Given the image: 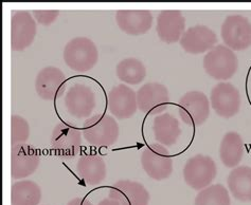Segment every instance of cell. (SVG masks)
<instances>
[{
    "instance_id": "obj_22",
    "label": "cell",
    "mask_w": 251,
    "mask_h": 205,
    "mask_svg": "<svg viewBox=\"0 0 251 205\" xmlns=\"http://www.w3.org/2000/svg\"><path fill=\"white\" fill-rule=\"evenodd\" d=\"M244 157L243 138L235 131H229L222 138L220 145V158L222 163L228 168L239 166Z\"/></svg>"
},
{
    "instance_id": "obj_9",
    "label": "cell",
    "mask_w": 251,
    "mask_h": 205,
    "mask_svg": "<svg viewBox=\"0 0 251 205\" xmlns=\"http://www.w3.org/2000/svg\"><path fill=\"white\" fill-rule=\"evenodd\" d=\"M50 143L56 157L65 160L75 158L82 149V132L68 124L59 123L52 131Z\"/></svg>"
},
{
    "instance_id": "obj_2",
    "label": "cell",
    "mask_w": 251,
    "mask_h": 205,
    "mask_svg": "<svg viewBox=\"0 0 251 205\" xmlns=\"http://www.w3.org/2000/svg\"><path fill=\"white\" fill-rule=\"evenodd\" d=\"M64 61L68 67L78 73L90 71L99 61V51L96 44L88 37L72 38L64 49Z\"/></svg>"
},
{
    "instance_id": "obj_16",
    "label": "cell",
    "mask_w": 251,
    "mask_h": 205,
    "mask_svg": "<svg viewBox=\"0 0 251 205\" xmlns=\"http://www.w3.org/2000/svg\"><path fill=\"white\" fill-rule=\"evenodd\" d=\"M108 196L120 205H149L151 200L144 185L130 180H120L112 184Z\"/></svg>"
},
{
    "instance_id": "obj_28",
    "label": "cell",
    "mask_w": 251,
    "mask_h": 205,
    "mask_svg": "<svg viewBox=\"0 0 251 205\" xmlns=\"http://www.w3.org/2000/svg\"><path fill=\"white\" fill-rule=\"evenodd\" d=\"M33 17L38 23L39 24L45 25V26H49L54 22H56V19L59 15V11L55 10H51V11H39L35 10L32 13Z\"/></svg>"
},
{
    "instance_id": "obj_20",
    "label": "cell",
    "mask_w": 251,
    "mask_h": 205,
    "mask_svg": "<svg viewBox=\"0 0 251 205\" xmlns=\"http://www.w3.org/2000/svg\"><path fill=\"white\" fill-rule=\"evenodd\" d=\"M76 174L86 184L98 186L106 179V163L97 154H85L76 163Z\"/></svg>"
},
{
    "instance_id": "obj_21",
    "label": "cell",
    "mask_w": 251,
    "mask_h": 205,
    "mask_svg": "<svg viewBox=\"0 0 251 205\" xmlns=\"http://www.w3.org/2000/svg\"><path fill=\"white\" fill-rule=\"evenodd\" d=\"M153 135L158 144L164 147L173 146L181 135L179 122L169 112L158 114L153 122Z\"/></svg>"
},
{
    "instance_id": "obj_30",
    "label": "cell",
    "mask_w": 251,
    "mask_h": 205,
    "mask_svg": "<svg viewBox=\"0 0 251 205\" xmlns=\"http://www.w3.org/2000/svg\"><path fill=\"white\" fill-rule=\"evenodd\" d=\"M98 205H120V204L116 202L115 200L110 199V198H107V199H103L102 201L99 202Z\"/></svg>"
},
{
    "instance_id": "obj_6",
    "label": "cell",
    "mask_w": 251,
    "mask_h": 205,
    "mask_svg": "<svg viewBox=\"0 0 251 205\" xmlns=\"http://www.w3.org/2000/svg\"><path fill=\"white\" fill-rule=\"evenodd\" d=\"M221 36L232 51L246 50L251 47V23L243 15H229L222 24Z\"/></svg>"
},
{
    "instance_id": "obj_29",
    "label": "cell",
    "mask_w": 251,
    "mask_h": 205,
    "mask_svg": "<svg viewBox=\"0 0 251 205\" xmlns=\"http://www.w3.org/2000/svg\"><path fill=\"white\" fill-rule=\"evenodd\" d=\"M67 205H94V203L88 199H85V198H75V199L70 200Z\"/></svg>"
},
{
    "instance_id": "obj_10",
    "label": "cell",
    "mask_w": 251,
    "mask_h": 205,
    "mask_svg": "<svg viewBox=\"0 0 251 205\" xmlns=\"http://www.w3.org/2000/svg\"><path fill=\"white\" fill-rule=\"evenodd\" d=\"M241 94L234 85L223 82L211 90L210 105L215 114L224 118L235 116L241 109Z\"/></svg>"
},
{
    "instance_id": "obj_14",
    "label": "cell",
    "mask_w": 251,
    "mask_h": 205,
    "mask_svg": "<svg viewBox=\"0 0 251 205\" xmlns=\"http://www.w3.org/2000/svg\"><path fill=\"white\" fill-rule=\"evenodd\" d=\"M107 105L110 114L118 120L130 118L138 109L137 92L124 84L116 86L108 92Z\"/></svg>"
},
{
    "instance_id": "obj_3",
    "label": "cell",
    "mask_w": 251,
    "mask_h": 205,
    "mask_svg": "<svg viewBox=\"0 0 251 205\" xmlns=\"http://www.w3.org/2000/svg\"><path fill=\"white\" fill-rule=\"evenodd\" d=\"M82 135L86 142L92 146L110 147L117 143L120 128L114 116L92 115L83 124Z\"/></svg>"
},
{
    "instance_id": "obj_15",
    "label": "cell",
    "mask_w": 251,
    "mask_h": 205,
    "mask_svg": "<svg viewBox=\"0 0 251 205\" xmlns=\"http://www.w3.org/2000/svg\"><path fill=\"white\" fill-rule=\"evenodd\" d=\"M179 44L180 47L189 54L198 55L213 49L217 44V36L209 26L196 24L186 30Z\"/></svg>"
},
{
    "instance_id": "obj_1",
    "label": "cell",
    "mask_w": 251,
    "mask_h": 205,
    "mask_svg": "<svg viewBox=\"0 0 251 205\" xmlns=\"http://www.w3.org/2000/svg\"><path fill=\"white\" fill-rule=\"evenodd\" d=\"M59 111L64 112L68 118L84 121L90 118L97 106V94L91 86L86 83L75 82L62 88L58 94Z\"/></svg>"
},
{
    "instance_id": "obj_27",
    "label": "cell",
    "mask_w": 251,
    "mask_h": 205,
    "mask_svg": "<svg viewBox=\"0 0 251 205\" xmlns=\"http://www.w3.org/2000/svg\"><path fill=\"white\" fill-rule=\"evenodd\" d=\"M30 137V125L25 117L12 115L11 117V145L16 146L25 144Z\"/></svg>"
},
{
    "instance_id": "obj_7",
    "label": "cell",
    "mask_w": 251,
    "mask_h": 205,
    "mask_svg": "<svg viewBox=\"0 0 251 205\" xmlns=\"http://www.w3.org/2000/svg\"><path fill=\"white\" fill-rule=\"evenodd\" d=\"M141 165L151 179L163 181L173 173V159L167 147L160 144H151L141 155Z\"/></svg>"
},
{
    "instance_id": "obj_11",
    "label": "cell",
    "mask_w": 251,
    "mask_h": 205,
    "mask_svg": "<svg viewBox=\"0 0 251 205\" xmlns=\"http://www.w3.org/2000/svg\"><path fill=\"white\" fill-rule=\"evenodd\" d=\"M36 21L28 11H16L11 18V49L24 51L33 44L36 36Z\"/></svg>"
},
{
    "instance_id": "obj_5",
    "label": "cell",
    "mask_w": 251,
    "mask_h": 205,
    "mask_svg": "<svg viewBox=\"0 0 251 205\" xmlns=\"http://www.w3.org/2000/svg\"><path fill=\"white\" fill-rule=\"evenodd\" d=\"M216 175V164L209 156L196 155L190 158L183 167L184 182L191 188L198 191L210 186Z\"/></svg>"
},
{
    "instance_id": "obj_4",
    "label": "cell",
    "mask_w": 251,
    "mask_h": 205,
    "mask_svg": "<svg viewBox=\"0 0 251 205\" xmlns=\"http://www.w3.org/2000/svg\"><path fill=\"white\" fill-rule=\"evenodd\" d=\"M203 69L216 81H228L239 69V59L231 49L224 45H216L203 57Z\"/></svg>"
},
{
    "instance_id": "obj_12",
    "label": "cell",
    "mask_w": 251,
    "mask_h": 205,
    "mask_svg": "<svg viewBox=\"0 0 251 205\" xmlns=\"http://www.w3.org/2000/svg\"><path fill=\"white\" fill-rule=\"evenodd\" d=\"M170 101L168 88L160 83H148L137 91L138 109L144 114H161L168 109Z\"/></svg>"
},
{
    "instance_id": "obj_23",
    "label": "cell",
    "mask_w": 251,
    "mask_h": 205,
    "mask_svg": "<svg viewBox=\"0 0 251 205\" xmlns=\"http://www.w3.org/2000/svg\"><path fill=\"white\" fill-rule=\"evenodd\" d=\"M229 193L241 202L251 201V167L237 166L228 176Z\"/></svg>"
},
{
    "instance_id": "obj_18",
    "label": "cell",
    "mask_w": 251,
    "mask_h": 205,
    "mask_svg": "<svg viewBox=\"0 0 251 205\" xmlns=\"http://www.w3.org/2000/svg\"><path fill=\"white\" fill-rule=\"evenodd\" d=\"M154 17L150 11L120 10L116 13V23L122 32L130 36L148 33L153 25Z\"/></svg>"
},
{
    "instance_id": "obj_8",
    "label": "cell",
    "mask_w": 251,
    "mask_h": 205,
    "mask_svg": "<svg viewBox=\"0 0 251 205\" xmlns=\"http://www.w3.org/2000/svg\"><path fill=\"white\" fill-rule=\"evenodd\" d=\"M210 102L201 91H189L179 100L178 111L184 124L201 126L210 116Z\"/></svg>"
},
{
    "instance_id": "obj_19",
    "label": "cell",
    "mask_w": 251,
    "mask_h": 205,
    "mask_svg": "<svg viewBox=\"0 0 251 205\" xmlns=\"http://www.w3.org/2000/svg\"><path fill=\"white\" fill-rule=\"evenodd\" d=\"M66 81L64 72L53 66H48L38 72L35 78L37 95L45 101H54Z\"/></svg>"
},
{
    "instance_id": "obj_13",
    "label": "cell",
    "mask_w": 251,
    "mask_h": 205,
    "mask_svg": "<svg viewBox=\"0 0 251 205\" xmlns=\"http://www.w3.org/2000/svg\"><path fill=\"white\" fill-rule=\"evenodd\" d=\"M41 163V155L28 144L12 146L11 150V177L14 180L25 179L37 170Z\"/></svg>"
},
{
    "instance_id": "obj_17",
    "label": "cell",
    "mask_w": 251,
    "mask_h": 205,
    "mask_svg": "<svg viewBox=\"0 0 251 205\" xmlns=\"http://www.w3.org/2000/svg\"><path fill=\"white\" fill-rule=\"evenodd\" d=\"M156 31L160 41L166 44H175L180 41L186 32V18L180 11H161L157 17Z\"/></svg>"
},
{
    "instance_id": "obj_24",
    "label": "cell",
    "mask_w": 251,
    "mask_h": 205,
    "mask_svg": "<svg viewBox=\"0 0 251 205\" xmlns=\"http://www.w3.org/2000/svg\"><path fill=\"white\" fill-rule=\"evenodd\" d=\"M42 188L31 180L17 181L12 185V205H38L42 201Z\"/></svg>"
},
{
    "instance_id": "obj_25",
    "label": "cell",
    "mask_w": 251,
    "mask_h": 205,
    "mask_svg": "<svg viewBox=\"0 0 251 205\" xmlns=\"http://www.w3.org/2000/svg\"><path fill=\"white\" fill-rule=\"evenodd\" d=\"M118 78L124 84L138 85L147 76V68L140 59L127 57L119 62L116 68Z\"/></svg>"
},
{
    "instance_id": "obj_26",
    "label": "cell",
    "mask_w": 251,
    "mask_h": 205,
    "mask_svg": "<svg viewBox=\"0 0 251 205\" xmlns=\"http://www.w3.org/2000/svg\"><path fill=\"white\" fill-rule=\"evenodd\" d=\"M194 205H231L229 190L223 184H211L197 194Z\"/></svg>"
}]
</instances>
